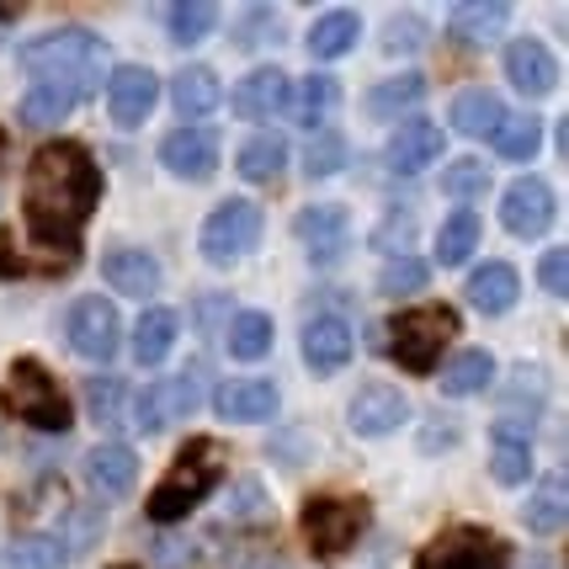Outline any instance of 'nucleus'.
<instances>
[{
	"instance_id": "nucleus-29",
	"label": "nucleus",
	"mask_w": 569,
	"mask_h": 569,
	"mask_svg": "<svg viewBox=\"0 0 569 569\" xmlns=\"http://www.w3.org/2000/svg\"><path fill=\"white\" fill-rule=\"evenodd\" d=\"M176 330H181L176 309H160V303H149L144 315H139V325H133V357H139L144 368L166 362V357H171V347H176Z\"/></svg>"
},
{
	"instance_id": "nucleus-28",
	"label": "nucleus",
	"mask_w": 569,
	"mask_h": 569,
	"mask_svg": "<svg viewBox=\"0 0 569 569\" xmlns=\"http://www.w3.org/2000/svg\"><path fill=\"white\" fill-rule=\"evenodd\" d=\"M171 101H176L181 118H208V112L223 101L219 74L208 70V64H187V70L171 80Z\"/></svg>"
},
{
	"instance_id": "nucleus-26",
	"label": "nucleus",
	"mask_w": 569,
	"mask_h": 569,
	"mask_svg": "<svg viewBox=\"0 0 569 569\" xmlns=\"http://www.w3.org/2000/svg\"><path fill=\"white\" fill-rule=\"evenodd\" d=\"M288 107H293V118L303 128L330 123L336 107H341V80L336 74H309V80H298L293 91H288Z\"/></svg>"
},
{
	"instance_id": "nucleus-48",
	"label": "nucleus",
	"mask_w": 569,
	"mask_h": 569,
	"mask_svg": "<svg viewBox=\"0 0 569 569\" xmlns=\"http://www.w3.org/2000/svg\"><path fill=\"white\" fill-rule=\"evenodd\" d=\"M538 282H543L548 298L569 293V256L565 250H543V261H538Z\"/></svg>"
},
{
	"instance_id": "nucleus-15",
	"label": "nucleus",
	"mask_w": 569,
	"mask_h": 569,
	"mask_svg": "<svg viewBox=\"0 0 569 569\" xmlns=\"http://www.w3.org/2000/svg\"><path fill=\"white\" fill-rule=\"evenodd\" d=\"M293 234L309 246V261H341L347 256V240H351V219L341 202H320V208H303L293 219Z\"/></svg>"
},
{
	"instance_id": "nucleus-42",
	"label": "nucleus",
	"mask_w": 569,
	"mask_h": 569,
	"mask_svg": "<svg viewBox=\"0 0 569 569\" xmlns=\"http://www.w3.org/2000/svg\"><path fill=\"white\" fill-rule=\"evenodd\" d=\"M426 277H431V267H426L421 256H395V261L383 267V277H378V293H389V298L421 293Z\"/></svg>"
},
{
	"instance_id": "nucleus-40",
	"label": "nucleus",
	"mask_w": 569,
	"mask_h": 569,
	"mask_svg": "<svg viewBox=\"0 0 569 569\" xmlns=\"http://www.w3.org/2000/svg\"><path fill=\"white\" fill-rule=\"evenodd\" d=\"M107 527V511L101 506H64V521H59V553H86V548L101 538Z\"/></svg>"
},
{
	"instance_id": "nucleus-32",
	"label": "nucleus",
	"mask_w": 569,
	"mask_h": 569,
	"mask_svg": "<svg viewBox=\"0 0 569 569\" xmlns=\"http://www.w3.org/2000/svg\"><path fill=\"white\" fill-rule=\"evenodd\" d=\"M437 383H442V395H452V399L485 395V389L496 383V357H490V351H458Z\"/></svg>"
},
{
	"instance_id": "nucleus-11",
	"label": "nucleus",
	"mask_w": 569,
	"mask_h": 569,
	"mask_svg": "<svg viewBox=\"0 0 569 569\" xmlns=\"http://www.w3.org/2000/svg\"><path fill=\"white\" fill-rule=\"evenodd\" d=\"M160 101V74L144 64H123V70L107 74V112L118 128H139Z\"/></svg>"
},
{
	"instance_id": "nucleus-24",
	"label": "nucleus",
	"mask_w": 569,
	"mask_h": 569,
	"mask_svg": "<svg viewBox=\"0 0 569 569\" xmlns=\"http://www.w3.org/2000/svg\"><path fill=\"white\" fill-rule=\"evenodd\" d=\"M469 303L479 309V315H511L521 298V277L511 261H490V267H479V272L469 277Z\"/></svg>"
},
{
	"instance_id": "nucleus-12",
	"label": "nucleus",
	"mask_w": 569,
	"mask_h": 569,
	"mask_svg": "<svg viewBox=\"0 0 569 569\" xmlns=\"http://www.w3.org/2000/svg\"><path fill=\"white\" fill-rule=\"evenodd\" d=\"M500 223L517 234V240H538L548 223H553V187L538 181V176H521L506 187L500 198Z\"/></svg>"
},
{
	"instance_id": "nucleus-33",
	"label": "nucleus",
	"mask_w": 569,
	"mask_h": 569,
	"mask_svg": "<svg viewBox=\"0 0 569 569\" xmlns=\"http://www.w3.org/2000/svg\"><path fill=\"white\" fill-rule=\"evenodd\" d=\"M272 320L261 315V309H240L234 320H229V330H223V347L234 351L240 362H261L267 351H272Z\"/></svg>"
},
{
	"instance_id": "nucleus-19",
	"label": "nucleus",
	"mask_w": 569,
	"mask_h": 569,
	"mask_svg": "<svg viewBox=\"0 0 569 569\" xmlns=\"http://www.w3.org/2000/svg\"><path fill=\"white\" fill-rule=\"evenodd\" d=\"M219 421H272L277 416V383L272 378H223L213 395Z\"/></svg>"
},
{
	"instance_id": "nucleus-27",
	"label": "nucleus",
	"mask_w": 569,
	"mask_h": 569,
	"mask_svg": "<svg viewBox=\"0 0 569 569\" xmlns=\"http://www.w3.org/2000/svg\"><path fill=\"white\" fill-rule=\"evenodd\" d=\"M74 107H80V97H74V91H64V86H49V80H32V86L22 91L17 118H22V128H59L74 112Z\"/></svg>"
},
{
	"instance_id": "nucleus-20",
	"label": "nucleus",
	"mask_w": 569,
	"mask_h": 569,
	"mask_svg": "<svg viewBox=\"0 0 569 569\" xmlns=\"http://www.w3.org/2000/svg\"><path fill=\"white\" fill-rule=\"evenodd\" d=\"M86 479H91V490L107 500L128 496L133 485H139V452L128 442H101L91 447V458H86Z\"/></svg>"
},
{
	"instance_id": "nucleus-21",
	"label": "nucleus",
	"mask_w": 569,
	"mask_h": 569,
	"mask_svg": "<svg viewBox=\"0 0 569 569\" xmlns=\"http://www.w3.org/2000/svg\"><path fill=\"white\" fill-rule=\"evenodd\" d=\"M506 80L517 86L521 97H548L559 86V64H553V53L538 38H517L506 49Z\"/></svg>"
},
{
	"instance_id": "nucleus-4",
	"label": "nucleus",
	"mask_w": 569,
	"mask_h": 569,
	"mask_svg": "<svg viewBox=\"0 0 569 569\" xmlns=\"http://www.w3.org/2000/svg\"><path fill=\"white\" fill-rule=\"evenodd\" d=\"M452 336H458V315L447 303H416V309H405V315L389 320V357L405 372L431 378Z\"/></svg>"
},
{
	"instance_id": "nucleus-41",
	"label": "nucleus",
	"mask_w": 569,
	"mask_h": 569,
	"mask_svg": "<svg viewBox=\"0 0 569 569\" xmlns=\"http://www.w3.org/2000/svg\"><path fill=\"white\" fill-rule=\"evenodd\" d=\"M442 192L458 202H473L490 192V166L485 160H473V154H463V160H447L442 171Z\"/></svg>"
},
{
	"instance_id": "nucleus-47",
	"label": "nucleus",
	"mask_w": 569,
	"mask_h": 569,
	"mask_svg": "<svg viewBox=\"0 0 569 569\" xmlns=\"http://www.w3.org/2000/svg\"><path fill=\"white\" fill-rule=\"evenodd\" d=\"M53 565H59V543H49V538H22L11 548V569H53Z\"/></svg>"
},
{
	"instance_id": "nucleus-6",
	"label": "nucleus",
	"mask_w": 569,
	"mask_h": 569,
	"mask_svg": "<svg viewBox=\"0 0 569 569\" xmlns=\"http://www.w3.org/2000/svg\"><path fill=\"white\" fill-rule=\"evenodd\" d=\"M368 532V500L351 496H315L303 506V538L315 548V559H341Z\"/></svg>"
},
{
	"instance_id": "nucleus-44",
	"label": "nucleus",
	"mask_w": 569,
	"mask_h": 569,
	"mask_svg": "<svg viewBox=\"0 0 569 569\" xmlns=\"http://www.w3.org/2000/svg\"><path fill=\"white\" fill-rule=\"evenodd\" d=\"M277 32H282V17H277L272 6H256V11H246V17H240V27H234V49L256 53V49H267Z\"/></svg>"
},
{
	"instance_id": "nucleus-9",
	"label": "nucleus",
	"mask_w": 569,
	"mask_h": 569,
	"mask_svg": "<svg viewBox=\"0 0 569 569\" xmlns=\"http://www.w3.org/2000/svg\"><path fill=\"white\" fill-rule=\"evenodd\" d=\"M64 336H70L74 357H86V362H112V351L123 347V320H118V309H112L101 293H86L70 303Z\"/></svg>"
},
{
	"instance_id": "nucleus-39",
	"label": "nucleus",
	"mask_w": 569,
	"mask_h": 569,
	"mask_svg": "<svg viewBox=\"0 0 569 569\" xmlns=\"http://www.w3.org/2000/svg\"><path fill=\"white\" fill-rule=\"evenodd\" d=\"M490 144H496L500 160H532L538 144H543V123H538V118H506V123L490 133Z\"/></svg>"
},
{
	"instance_id": "nucleus-22",
	"label": "nucleus",
	"mask_w": 569,
	"mask_h": 569,
	"mask_svg": "<svg viewBox=\"0 0 569 569\" xmlns=\"http://www.w3.org/2000/svg\"><path fill=\"white\" fill-rule=\"evenodd\" d=\"M101 277H107V288L123 298H149L160 293V261L149 256V250H112L107 261H101Z\"/></svg>"
},
{
	"instance_id": "nucleus-43",
	"label": "nucleus",
	"mask_w": 569,
	"mask_h": 569,
	"mask_svg": "<svg viewBox=\"0 0 569 569\" xmlns=\"http://www.w3.org/2000/svg\"><path fill=\"white\" fill-rule=\"evenodd\" d=\"M86 399H91V416H97L101 426H118V421H123L128 383H123V378H112V372H101V378H91V383H86Z\"/></svg>"
},
{
	"instance_id": "nucleus-7",
	"label": "nucleus",
	"mask_w": 569,
	"mask_h": 569,
	"mask_svg": "<svg viewBox=\"0 0 569 569\" xmlns=\"http://www.w3.org/2000/svg\"><path fill=\"white\" fill-rule=\"evenodd\" d=\"M261 229H267V219H261V208L246 198H229L219 202L213 213H208V223H202V261L208 267H234L240 256H250V250L261 246Z\"/></svg>"
},
{
	"instance_id": "nucleus-16",
	"label": "nucleus",
	"mask_w": 569,
	"mask_h": 569,
	"mask_svg": "<svg viewBox=\"0 0 569 569\" xmlns=\"http://www.w3.org/2000/svg\"><path fill=\"white\" fill-rule=\"evenodd\" d=\"M160 166L176 176V181H208L219 171V139L208 128H176L160 144Z\"/></svg>"
},
{
	"instance_id": "nucleus-45",
	"label": "nucleus",
	"mask_w": 569,
	"mask_h": 569,
	"mask_svg": "<svg viewBox=\"0 0 569 569\" xmlns=\"http://www.w3.org/2000/svg\"><path fill=\"white\" fill-rule=\"evenodd\" d=\"M490 473H496L500 485H527L532 479V447L490 442Z\"/></svg>"
},
{
	"instance_id": "nucleus-23",
	"label": "nucleus",
	"mask_w": 569,
	"mask_h": 569,
	"mask_svg": "<svg viewBox=\"0 0 569 569\" xmlns=\"http://www.w3.org/2000/svg\"><path fill=\"white\" fill-rule=\"evenodd\" d=\"M506 118H511V112H506L500 91H490V86H473L463 97H452V112H447V123L458 128L463 139H490Z\"/></svg>"
},
{
	"instance_id": "nucleus-31",
	"label": "nucleus",
	"mask_w": 569,
	"mask_h": 569,
	"mask_svg": "<svg viewBox=\"0 0 569 569\" xmlns=\"http://www.w3.org/2000/svg\"><path fill=\"white\" fill-rule=\"evenodd\" d=\"M447 22H452V32H458L463 43H490L500 27L511 22V6H506V0H458V6L447 11Z\"/></svg>"
},
{
	"instance_id": "nucleus-34",
	"label": "nucleus",
	"mask_w": 569,
	"mask_h": 569,
	"mask_svg": "<svg viewBox=\"0 0 569 569\" xmlns=\"http://www.w3.org/2000/svg\"><path fill=\"white\" fill-rule=\"evenodd\" d=\"M282 166H288V144H282L277 133H256V139L240 144V154H234V171L246 176V181H256V187L277 181Z\"/></svg>"
},
{
	"instance_id": "nucleus-37",
	"label": "nucleus",
	"mask_w": 569,
	"mask_h": 569,
	"mask_svg": "<svg viewBox=\"0 0 569 569\" xmlns=\"http://www.w3.org/2000/svg\"><path fill=\"white\" fill-rule=\"evenodd\" d=\"M521 521L532 538H553L565 527V479H548L543 490H532V500L521 506Z\"/></svg>"
},
{
	"instance_id": "nucleus-46",
	"label": "nucleus",
	"mask_w": 569,
	"mask_h": 569,
	"mask_svg": "<svg viewBox=\"0 0 569 569\" xmlns=\"http://www.w3.org/2000/svg\"><path fill=\"white\" fill-rule=\"evenodd\" d=\"M421 43H426L421 11H395V17H389V38H383V49L389 53H416Z\"/></svg>"
},
{
	"instance_id": "nucleus-10",
	"label": "nucleus",
	"mask_w": 569,
	"mask_h": 569,
	"mask_svg": "<svg viewBox=\"0 0 569 569\" xmlns=\"http://www.w3.org/2000/svg\"><path fill=\"white\" fill-rule=\"evenodd\" d=\"M198 378L192 372H176V378H149V389L133 399V426L144 431V437H160V431H171L176 421H187L192 410H198Z\"/></svg>"
},
{
	"instance_id": "nucleus-14",
	"label": "nucleus",
	"mask_w": 569,
	"mask_h": 569,
	"mask_svg": "<svg viewBox=\"0 0 569 569\" xmlns=\"http://www.w3.org/2000/svg\"><path fill=\"white\" fill-rule=\"evenodd\" d=\"M442 154H447V133L431 123V118H405V123L395 128L389 149H383V160H389L395 176H416V171H426V166H437Z\"/></svg>"
},
{
	"instance_id": "nucleus-38",
	"label": "nucleus",
	"mask_w": 569,
	"mask_h": 569,
	"mask_svg": "<svg viewBox=\"0 0 569 569\" xmlns=\"http://www.w3.org/2000/svg\"><path fill=\"white\" fill-rule=\"evenodd\" d=\"M347 160H351V144L336 133V128H320V133L303 144V171L315 176V181H320V176H341Z\"/></svg>"
},
{
	"instance_id": "nucleus-30",
	"label": "nucleus",
	"mask_w": 569,
	"mask_h": 569,
	"mask_svg": "<svg viewBox=\"0 0 569 569\" xmlns=\"http://www.w3.org/2000/svg\"><path fill=\"white\" fill-rule=\"evenodd\" d=\"M357 38H362V22H357V11H325L320 22L309 27V59H347L357 49Z\"/></svg>"
},
{
	"instance_id": "nucleus-17",
	"label": "nucleus",
	"mask_w": 569,
	"mask_h": 569,
	"mask_svg": "<svg viewBox=\"0 0 569 569\" xmlns=\"http://www.w3.org/2000/svg\"><path fill=\"white\" fill-rule=\"evenodd\" d=\"M288 91H293V74H282L277 64H261V70H250L240 86H234V118H246V123H272L277 112L288 107Z\"/></svg>"
},
{
	"instance_id": "nucleus-18",
	"label": "nucleus",
	"mask_w": 569,
	"mask_h": 569,
	"mask_svg": "<svg viewBox=\"0 0 569 569\" xmlns=\"http://www.w3.org/2000/svg\"><path fill=\"white\" fill-rule=\"evenodd\" d=\"M351 351H357V336H351V325L341 315H315V320L303 325V362L320 372V378L347 368Z\"/></svg>"
},
{
	"instance_id": "nucleus-36",
	"label": "nucleus",
	"mask_w": 569,
	"mask_h": 569,
	"mask_svg": "<svg viewBox=\"0 0 569 569\" xmlns=\"http://www.w3.org/2000/svg\"><path fill=\"white\" fill-rule=\"evenodd\" d=\"M473 250H479V213H473V208L447 213L442 229H437V261H442V267H463Z\"/></svg>"
},
{
	"instance_id": "nucleus-5",
	"label": "nucleus",
	"mask_w": 569,
	"mask_h": 569,
	"mask_svg": "<svg viewBox=\"0 0 569 569\" xmlns=\"http://www.w3.org/2000/svg\"><path fill=\"white\" fill-rule=\"evenodd\" d=\"M6 405H11V416H22L32 431H70V399L59 389V378H53L38 357H22V362H11V378H6Z\"/></svg>"
},
{
	"instance_id": "nucleus-25",
	"label": "nucleus",
	"mask_w": 569,
	"mask_h": 569,
	"mask_svg": "<svg viewBox=\"0 0 569 569\" xmlns=\"http://www.w3.org/2000/svg\"><path fill=\"white\" fill-rule=\"evenodd\" d=\"M426 97V74H395V80H378L368 97H362V112L372 123H399L405 112H416Z\"/></svg>"
},
{
	"instance_id": "nucleus-13",
	"label": "nucleus",
	"mask_w": 569,
	"mask_h": 569,
	"mask_svg": "<svg viewBox=\"0 0 569 569\" xmlns=\"http://www.w3.org/2000/svg\"><path fill=\"white\" fill-rule=\"evenodd\" d=\"M347 421L357 437H389L410 421V399L399 395L395 383H362L347 405Z\"/></svg>"
},
{
	"instance_id": "nucleus-50",
	"label": "nucleus",
	"mask_w": 569,
	"mask_h": 569,
	"mask_svg": "<svg viewBox=\"0 0 569 569\" xmlns=\"http://www.w3.org/2000/svg\"><path fill=\"white\" fill-rule=\"evenodd\" d=\"M0 272H6V277L22 272V261H17V246H11V234H6V229H0Z\"/></svg>"
},
{
	"instance_id": "nucleus-2",
	"label": "nucleus",
	"mask_w": 569,
	"mask_h": 569,
	"mask_svg": "<svg viewBox=\"0 0 569 569\" xmlns=\"http://www.w3.org/2000/svg\"><path fill=\"white\" fill-rule=\"evenodd\" d=\"M22 70L32 80H49V86H64L74 97H86L107 80V43L86 27H53L43 38L22 43Z\"/></svg>"
},
{
	"instance_id": "nucleus-1",
	"label": "nucleus",
	"mask_w": 569,
	"mask_h": 569,
	"mask_svg": "<svg viewBox=\"0 0 569 569\" xmlns=\"http://www.w3.org/2000/svg\"><path fill=\"white\" fill-rule=\"evenodd\" d=\"M101 198V171L91 149L74 139H49L27 160L22 176V213L38 246H64L74 256V234L86 229L91 208Z\"/></svg>"
},
{
	"instance_id": "nucleus-3",
	"label": "nucleus",
	"mask_w": 569,
	"mask_h": 569,
	"mask_svg": "<svg viewBox=\"0 0 569 569\" xmlns=\"http://www.w3.org/2000/svg\"><path fill=\"white\" fill-rule=\"evenodd\" d=\"M219 479H223V447L208 442V437L187 442L176 452L171 473L149 496V521H181L192 506H202V500L219 490Z\"/></svg>"
},
{
	"instance_id": "nucleus-35",
	"label": "nucleus",
	"mask_w": 569,
	"mask_h": 569,
	"mask_svg": "<svg viewBox=\"0 0 569 569\" xmlns=\"http://www.w3.org/2000/svg\"><path fill=\"white\" fill-rule=\"evenodd\" d=\"M213 27H219V6L213 0H181L166 11V32H171L176 49H192L202 38H213Z\"/></svg>"
},
{
	"instance_id": "nucleus-8",
	"label": "nucleus",
	"mask_w": 569,
	"mask_h": 569,
	"mask_svg": "<svg viewBox=\"0 0 569 569\" xmlns=\"http://www.w3.org/2000/svg\"><path fill=\"white\" fill-rule=\"evenodd\" d=\"M416 569H511V543L490 527H447L421 548Z\"/></svg>"
},
{
	"instance_id": "nucleus-49",
	"label": "nucleus",
	"mask_w": 569,
	"mask_h": 569,
	"mask_svg": "<svg viewBox=\"0 0 569 569\" xmlns=\"http://www.w3.org/2000/svg\"><path fill=\"white\" fill-rule=\"evenodd\" d=\"M383 250H395V256H410V240H416V219L410 213H389V223L372 234Z\"/></svg>"
}]
</instances>
